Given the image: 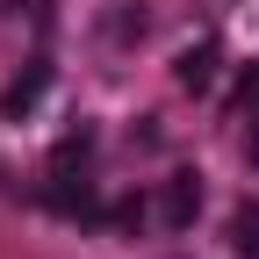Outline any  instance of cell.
I'll return each instance as SVG.
<instances>
[{"instance_id":"6da1fadb","label":"cell","mask_w":259,"mask_h":259,"mask_svg":"<svg viewBox=\"0 0 259 259\" xmlns=\"http://www.w3.org/2000/svg\"><path fill=\"white\" fill-rule=\"evenodd\" d=\"M44 87H51V58H29L22 72H15L8 87H0V115H8V122H22L29 108L44 101Z\"/></svg>"},{"instance_id":"7a4b0ae2","label":"cell","mask_w":259,"mask_h":259,"mask_svg":"<svg viewBox=\"0 0 259 259\" xmlns=\"http://www.w3.org/2000/svg\"><path fill=\"white\" fill-rule=\"evenodd\" d=\"M36 202H44L51 216H79V223H101V209H108V202H101V194H94L87 180H79V187H72V180H51Z\"/></svg>"},{"instance_id":"3957f363","label":"cell","mask_w":259,"mask_h":259,"mask_svg":"<svg viewBox=\"0 0 259 259\" xmlns=\"http://www.w3.org/2000/svg\"><path fill=\"white\" fill-rule=\"evenodd\" d=\"M158 216H166V231H187L202 216V173H173L166 194H158Z\"/></svg>"},{"instance_id":"277c9868","label":"cell","mask_w":259,"mask_h":259,"mask_svg":"<svg viewBox=\"0 0 259 259\" xmlns=\"http://www.w3.org/2000/svg\"><path fill=\"white\" fill-rule=\"evenodd\" d=\"M216 65H223L216 44H187V51L173 58V79H180L187 94H209V87H216Z\"/></svg>"},{"instance_id":"5b68a950","label":"cell","mask_w":259,"mask_h":259,"mask_svg":"<svg viewBox=\"0 0 259 259\" xmlns=\"http://www.w3.org/2000/svg\"><path fill=\"white\" fill-rule=\"evenodd\" d=\"M87 151H94V130L79 122V130H72V137H58V151H51V166H58V173H72V166H79V158H87Z\"/></svg>"},{"instance_id":"8992f818","label":"cell","mask_w":259,"mask_h":259,"mask_svg":"<svg viewBox=\"0 0 259 259\" xmlns=\"http://www.w3.org/2000/svg\"><path fill=\"white\" fill-rule=\"evenodd\" d=\"M231 238H238V252H245V259H259V202H245V209L231 216Z\"/></svg>"}]
</instances>
